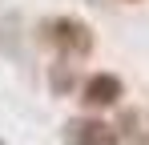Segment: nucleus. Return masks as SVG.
<instances>
[{
    "mask_svg": "<svg viewBox=\"0 0 149 145\" xmlns=\"http://www.w3.org/2000/svg\"><path fill=\"white\" fill-rule=\"evenodd\" d=\"M129 4H133V0H129Z\"/></svg>",
    "mask_w": 149,
    "mask_h": 145,
    "instance_id": "5",
    "label": "nucleus"
},
{
    "mask_svg": "<svg viewBox=\"0 0 149 145\" xmlns=\"http://www.w3.org/2000/svg\"><path fill=\"white\" fill-rule=\"evenodd\" d=\"M40 40L56 52V61H69V65L85 61L93 52V45H97L93 28L85 20H77V16H52V20H45L40 24Z\"/></svg>",
    "mask_w": 149,
    "mask_h": 145,
    "instance_id": "1",
    "label": "nucleus"
},
{
    "mask_svg": "<svg viewBox=\"0 0 149 145\" xmlns=\"http://www.w3.org/2000/svg\"><path fill=\"white\" fill-rule=\"evenodd\" d=\"M121 97H125V81L117 72H93V77L81 85V101H85V109H93V113L121 105Z\"/></svg>",
    "mask_w": 149,
    "mask_h": 145,
    "instance_id": "2",
    "label": "nucleus"
},
{
    "mask_svg": "<svg viewBox=\"0 0 149 145\" xmlns=\"http://www.w3.org/2000/svg\"><path fill=\"white\" fill-rule=\"evenodd\" d=\"M65 137L69 145H125L121 133H117V125H109V121L101 117H77L65 125Z\"/></svg>",
    "mask_w": 149,
    "mask_h": 145,
    "instance_id": "3",
    "label": "nucleus"
},
{
    "mask_svg": "<svg viewBox=\"0 0 149 145\" xmlns=\"http://www.w3.org/2000/svg\"><path fill=\"white\" fill-rule=\"evenodd\" d=\"M117 133H121V141H125V145H149V141H145V133L137 129V113H129V109H125L121 121H117Z\"/></svg>",
    "mask_w": 149,
    "mask_h": 145,
    "instance_id": "4",
    "label": "nucleus"
}]
</instances>
